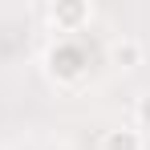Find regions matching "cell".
Here are the masks:
<instances>
[{"label": "cell", "mask_w": 150, "mask_h": 150, "mask_svg": "<svg viewBox=\"0 0 150 150\" xmlns=\"http://www.w3.org/2000/svg\"><path fill=\"white\" fill-rule=\"evenodd\" d=\"M89 16H93V8L85 0H57V4H49V21L57 33H77Z\"/></svg>", "instance_id": "cell-1"}, {"label": "cell", "mask_w": 150, "mask_h": 150, "mask_svg": "<svg viewBox=\"0 0 150 150\" xmlns=\"http://www.w3.org/2000/svg\"><path fill=\"white\" fill-rule=\"evenodd\" d=\"M110 61H114L118 69H138V65H142V45H138L134 37H122V41H114Z\"/></svg>", "instance_id": "cell-3"}, {"label": "cell", "mask_w": 150, "mask_h": 150, "mask_svg": "<svg viewBox=\"0 0 150 150\" xmlns=\"http://www.w3.org/2000/svg\"><path fill=\"white\" fill-rule=\"evenodd\" d=\"M101 150H146V138L138 126H118V130H105Z\"/></svg>", "instance_id": "cell-2"}, {"label": "cell", "mask_w": 150, "mask_h": 150, "mask_svg": "<svg viewBox=\"0 0 150 150\" xmlns=\"http://www.w3.org/2000/svg\"><path fill=\"white\" fill-rule=\"evenodd\" d=\"M134 122H138V130H150V93L138 98V105H134Z\"/></svg>", "instance_id": "cell-4"}]
</instances>
